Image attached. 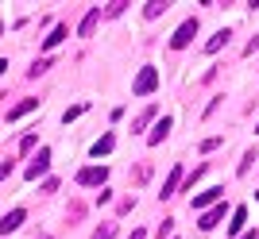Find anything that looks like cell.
I'll use <instances>...</instances> for the list:
<instances>
[{
  "label": "cell",
  "mask_w": 259,
  "mask_h": 239,
  "mask_svg": "<svg viewBox=\"0 0 259 239\" xmlns=\"http://www.w3.org/2000/svg\"><path fill=\"white\" fill-rule=\"evenodd\" d=\"M155 85H159V74H155V66H143L140 77H136V85H132V93H136V97H147V93H155Z\"/></svg>",
  "instance_id": "obj_1"
},
{
  "label": "cell",
  "mask_w": 259,
  "mask_h": 239,
  "mask_svg": "<svg viewBox=\"0 0 259 239\" xmlns=\"http://www.w3.org/2000/svg\"><path fill=\"white\" fill-rule=\"evenodd\" d=\"M47 170H51V147H39V154L31 158V166L23 174H27V182H39V174H47Z\"/></svg>",
  "instance_id": "obj_2"
},
{
  "label": "cell",
  "mask_w": 259,
  "mask_h": 239,
  "mask_svg": "<svg viewBox=\"0 0 259 239\" xmlns=\"http://www.w3.org/2000/svg\"><path fill=\"white\" fill-rule=\"evenodd\" d=\"M194 35H197V20H186L178 31H174V39H170V46L174 50H182V46H190L194 43Z\"/></svg>",
  "instance_id": "obj_3"
},
{
  "label": "cell",
  "mask_w": 259,
  "mask_h": 239,
  "mask_svg": "<svg viewBox=\"0 0 259 239\" xmlns=\"http://www.w3.org/2000/svg\"><path fill=\"white\" fill-rule=\"evenodd\" d=\"M105 182H108L105 166H85V170H77V185H105Z\"/></svg>",
  "instance_id": "obj_4"
},
{
  "label": "cell",
  "mask_w": 259,
  "mask_h": 239,
  "mask_svg": "<svg viewBox=\"0 0 259 239\" xmlns=\"http://www.w3.org/2000/svg\"><path fill=\"white\" fill-rule=\"evenodd\" d=\"M225 212H228V205H225V201H221V205H213V208H209V212H201V220H197V228H201V231L217 228V224L225 220Z\"/></svg>",
  "instance_id": "obj_5"
},
{
  "label": "cell",
  "mask_w": 259,
  "mask_h": 239,
  "mask_svg": "<svg viewBox=\"0 0 259 239\" xmlns=\"http://www.w3.org/2000/svg\"><path fill=\"white\" fill-rule=\"evenodd\" d=\"M23 220H27V212H23V208H12L8 216L0 220V235H8V231H16V228L23 224Z\"/></svg>",
  "instance_id": "obj_6"
},
{
  "label": "cell",
  "mask_w": 259,
  "mask_h": 239,
  "mask_svg": "<svg viewBox=\"0 0 259 239\" xmlns=\"http://www.w3.org/2000/svg\"><path fill=\"white\" fill-rule=\"evenodd\" d=\"M178 182H182V166H174L170 170V177H166V182H162V201H166V197H174V189H178Z\"/></svg>",
  "instance_id": "obj_7"
},
{
  "label": "cell",
  "mask_w": 259,
  "mask_h": 239,
  "mask_svg": "<svg viewBox=\"0 0 259 239\" xmlns=\"http://www.w3.org/2000/svg\"><path fill=\"white\" fill-rule=\"evenodd\" d=\"M166 131H170V116H162L159 124H155V131L147 135V143H151V147H159V143L166 139Z\"/></svg>",
  "instance_id": "obj_8"
},
{
  "label": "cell",
  "mask_w": 259,
  "mask_h": 239,
  "mask_svg": "<svg viewBox=\"0 0 259 239\" xmlns=\"http://www.w3.org/2000/svg\"><path fill=\"white\" fill-rule=\"evenodd\" d=\"M97 20H101V8H89V12H85V20H81V27H77V31H81V35L89 39V35H93V27H97Z\"/></svg>",
  "instance_id": "obj_9"
},
{
  "label": "cell",
  "mask_w": 259,
  "mask_h": 239,
  "mask_svg": "<svg viewBox=\"0 0 259 239\" xmlns=\"http://www.w3.org/2000/svg\"><path fill=\"white\" fill-rule=\"evenodd\" d=\"M221 193H225V189H205V193H197L194 208H205V205H213V201H221Z\"/></svg>",
  "instance_id": "obj_10"
},
{
  "label": "cell",
  "mask_w": 259,
  "mask_h": 239,
  "mask_svg": "<svg viewBox=\"0 0 259 239\" xmlns=\"http://www.w3.org/2000/svg\"><path fill=\"white\" fill-rule=\"evenodd\" d=\"M39 108V100H20L16 108H8V119H20V116H27V112H35Z\"/></svg>",
  "instance_id": "obj_11"
},
{
  "label": "cell",
  "mask_w": 259,
  "mask_h": 239,
  "mask_svg": "<svg viewBox=\"0 0 259 239\" xmlns=\"http://www.w3.org/2000/svg\"><path fill=\"white\" fill-rule=\"evenodd\" d=\"M244 224H248V208H236V212H232V224H228V231H232V235H240V231H244Z\"/></svg>",
  "instance_id": "obj_12"
},
{
  "label": "cell",
  "mask_w": 259,
  "mask_h": 239,
  "mask_svg": "<svg viewBox=\"0 0 259 239\" xmlns=\"http://www.w3.org/2000/svg\"><path fill=\"white\" fill-rule=\"evenodd\" d=\"M112 147H116V139H112V135H101V139L93 143V154H97V158H101V154H108V151H112Z\"/></svg>",
  "instance_id": "obj_13"
},
{
  "label": "cell",
  "mask_w": 259,
  "mask_h": 239,
  "mask_svg": "<svg viewBox=\"0 0 259 239\" xmlns=\"http://www.w3.org/2000/svg\"><path fill=\"white\" fill-rule=\"evenodd\" d=\"M62 39H66V27H62V23H58V27H54V31H51V39H43V46H47V50H54V46L62 43Z\"/></svg>",
  "instance_id": "obj_14"
},
{
  "label": "cell",
  "mask_w": 259,
  "mask_h": 239,
  "mask_svg": "<svg viewBox=\"0 0 259 239\" xmlns=\"http://www.w3.org/2000/svg\"><path fill=\"white\" fill-rule=\"evenodd\" d=\"M166 8H170V4H159V0H151V4H143V16H147V20H155V16H162Z\"/></svg>",
  "instance_id": "obj_15"
},
{
  "label": "cell",
  "mask_w": 259,
  "mask_h": 239,
  "mask_svg": "<svg viewBox=\"0 0 259 239\" xmlns=\"http://www.w3.org/2000/svg\"><path fill=\"white\" fill-rule=\"evenodd\" d=\"M225 43H228V31H217L213 39H209V43H205V50H221V46H225Z\"/></svg>",
  "instance_id": "obj_16"
},
{
  "label": "cell",
  "mask_w": 259,
  "mask_h": 239,
  "mask_svg": "<svg viewBox=\"0 0 259 239\" xmlns=\"http://www.w3.org/2000/svg\"><path fill=\"white\" fill-rule=\"evenodd\" d=\"M112 235H116V224H105V228L93 231V239H112Z\"/></svg>",
  "instance_id": "obj_17"
},
{
  "label": "cell",
  "mask_w": 259,
  "mask_h": 239,
  "mask_svg": "<svg viewBox=\"0 0 259 239\" xmlns=\"http://www.w3.org/2000/svg\"><path fill=\"white\" fill-rule=\"evenodd\" d=\"M151 119H155V108H147V112H143L140 119H136V131H140V128H147V124H151Z\"/></svg>",
  "instance_id": "obj_18"
},
{
  "label": "cell",
  "mask_w": 259,
  "mask_h": 239,
  "mask_svg": "<svg viewBox=\"0 0 259 239\" xmlns=\"http://www.w3.org/2000/svg\"><path fill=\"white\" fill-rule=\"evenodd\" d=\"M35 143H39V135H23V139H20V151H31Z\"/></svg>",
  "instance_id": "obj_19"
},
{
  "label": "cell",
  "mask_w": 259,
  "mask_h": 239,
  "mask_svg": "<svg viewBox=\"0 0 259 239\" xmlns=\"http://www.w3.org/2000/svg\"><path fill=\"white\" fill-rule=\"evenodd\" d=\"M124 8H128V4H120V0H116V4H105V16H120Z\"/></svg>",
  "instance_id": "obj_20"
},
{
  "label": "cell",
  "mask_w": 259,
  "mask_h": 239,
  "mask_svg": "<svg viewBox=\"0 0 259 239\" xmlns=\"http://www.w3.org/2000/svg\"><path fill=\"white\" fill-rule=\"evenodd\" d=\"M47 66H51V62H47V58H39V62H35L31 70H27V74H31V77H39V74H43V70H47Z\"/></svg>",
  "instance_id": "obj_21"
},
{
  "label": "cell",
  "mask_w": 259,
  "mask_h": 239,
  "mask_svg": "<svg viewBox=\"0 0 259 239\" xmlns=\"http://www.w3.org/2000/svg\"><path fill=\"white\" fill-rule=\"evenodd\" d=\"M81 112H85V104H77V108H66V116H62V119H66V124H70V119H77V116H81Z\"/></svg>",
  "instance_id": "obj_22"
},
{
  "label": "cell",
  "mask_w": 259,
  "mask_h": 239,
  "mask_svg": "<svg viewBox=\"0 0 259 239\" xmlns=\"http://www.w3.org/2000/svg\"><path fill=\"white\" fill-rule=\"evenodd\" d=\"M8 174H12V162H4V166H0V182H4Z\"/></svg>",
  "instance_id": "obj_23"
},
{
  "label": "cell",
  "mask_w": 259,
  "mask_h": 239,
  "mask_svg": "<svg viewBox=\"0 0 259 239\" xmlns=\"http://www.w3.org/2000/svg\"><path fill=\"white\" fill-rule=\"evenodd\" d=\"M128 239H147V231H140V228H136V231H132Z\"/></svg>",
  "instance_id": "obj_24"
},
{
  "label": "cell",
  "mask_w": 259,
  "mask_h": 239,
  "mask_svg": "<svg viewBox=\"0 0 259 239\" xmlns=\"http://www.w3.org/2000/svg\"><path fill=\"white\" fill-rule=\"evenodd\" d=\"M240 239H255V231H244V235H240Z\"/></svg>",
  "instance_id": "obj_25"
},
{
  "label": "cell",
  "mask_w": 259,
  "mask_h": 239,
  "mask_svg": "<svg viewBox=\"0 0 259 239\" xmlns=\"http://www.w3.org/2000/svg\"><path fill=\"white\" fill-rule=\"evenodd\" d=\"M4 70H8V62H4V58H0V74H4Z\"/></svg>",
  "instance_id": "obj_26"
},
{
  "label": "cell",
  "mask_w": 259,
  "mask_h": 239,
  "mask_svg": "<svg viewBox=\"0 0 259 239\" xmlns=\"http://www.w3.org/2000/svg\"><path fill=\"white\" fill-rule=\"evenodd\" d=\"M39 239H51V235H39Z\"/></svg>",
  "instance_id": "obj_27"
},
{
  "label": "cell",
  "mask_w": 259,
  "mask_h": 239,
  "mask_svg": "<svg viewBox=\"0 0 259 239\" xmlns=\"http://www.w3.org/2000/svg\"><path fill=\"white\" fill-rule=\"evenodd\" d=\"M0 31H4V23H0Z\"/></svg>",
  "instance_id": "obj_28"
},
{
  "label": "cell",
  "mask_w": 259,
  "mask_h": 239,
  "mask_svg": "<svg viewBox=\"0 0 259 239\" xmlns=\"http://www.w3.org/2000/svg\"><path fill=\"white\" fill-rule=\"evenodd\" d=\"M255 131H259V128H255Z\"/></svg>",
  "instance_id": "obj_29"
},
{
  "label": "cell",
  "mask_w": 259,
  "mask_h": 239,
  "mask_svg": "<svg viewBox=\"0 0 259 239\" xmlns=\"http://www.w3.org/2000/svg\"><path fill=\"white\" fill-rule=\"evenodd\" d=\"M255 197H259V193H255Z\"/></svg>",
  "instance_id": "obj_30"
}]
</instances>
